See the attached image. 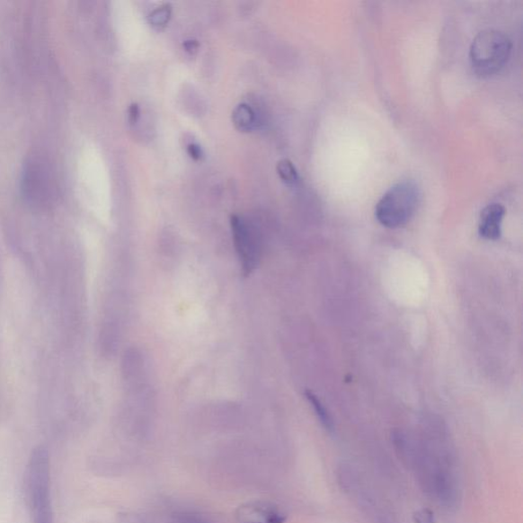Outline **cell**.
Returning a JSON list of instances; mask_svg holds the SVG:
<instances>
[{"instance_id": "9a60e30c", "label": "cell", "mask_w": 523, "mask_h": 523, "mask_svg": "<svg viewBox=\"0 0 523 523\" xmlns=\"http://www.w3.org/2000/svg\"><path fill=\"white\" fill-rule=\"evenodd\" d=\"M178 523H208L203 519L198 517L194 514H183L181 519H179Z\"/></svg>"}, {"instance_id": "3957f363", "label": "cell", "mask_w": 523, "mask_h": 523, "mask_svg": "<svg viewBox=\"0 0 523 523\" xmlns=\"http://www.w3.org/2000/svg\"><path fill=\"white\" fill-rule=\"evenodd\" d=\"M420 200L421 191L414 182H399L378 201L377 219L387 228L404 226L415 214Z\"/></svg>"}, {"instance_id": "7a4b0ae2", "label": "cell", "mask_w": 523, "mask_h": 523, "mask_svg": "<svg viewBox=\"0 0 523 523\" xmlns=\"http://www.w3.org/2000/svg\"><path fill=\"white\" fill-rule=\"evenodd\" d=\"M511 50L510 37L498 30H485L475 37L470 48V62L477 75L490 77L504 68Z\"/></svg>"}, {"instance_id": "5b68a950", "label": "cell", "mask_w": 523, "mask_h": 523, "mask_svg": "<svg viewBox=\"0 0 523 523\" xmlns=\"http://www.w3.org/2000/svg\"><path fill=\"white\" fill-rule=\"evenodd\" d=\"M24 194L34 205H47L52 196V182L49 170L40 162H31L23 179Z\"/></svg>"}, {"instance_id": "5bb4252c", "label": "cell", "mask_w": 523, "mask_h": 523, "mask_svg": "<svg viewBox=\"0 0 523 523\" xmlns=\"http://www.w3.org/2000/svg\"><path fill=\"white\" fill-rule=\"evenodd\" d=\"M188 153L191 158L194 161H199L201 159V156H203V151H201L200 146L196 144H191L188 146Z\"/></svg>"}, {"instance_id": "30bf717a", "label": "cell", "mask_w": 523, "mask_h": 523, "mask_svg": "<svg viewBox=\"0 0 523 523\" xmlns=\"http://www.w3.org/2000/svg\"><path fill=\"white\" fill-rule=\"evenodd\" d=\"M278 173L281 181L288 185H295L298 182V173L294 164L289 160H281L278 164Z\"/></svg>"}, {"instance_id": "7c38bea8", "label": "cell", "mask_w": 523, "mask_h": 523, "mask_svg": "<svg viewBox=\"0 0 523 523\" xmlns=\"http://www.w3.org/2000/svg\"><path fill=\"white\" fill-rule=\"evenodd\" d=\"M415 523H435V517L430 510H421L414 514Z\"/></svg>"}, {"instance_id": "ba28073f", "label": "cell", "mask_w": 523, "mask_h": 523, "mask_svg": "<svg viewBox=\"0 0 523 523\" xmlns=\"http://www.w3.org/2000/svg\"><path fill=\"white\" fill-rule=\"evenodd\" d=\"M233 121L236 129L242 132H251L258 125L255 111L246 103H239L234 110Z\"/></svg>"}, {"instance_id": "9c48e42d", "label": "cell", "mask_w": 523, "mask_h": 523, "mask_svg": "<svg viewBox=\"0 0 523 523\" xmlns=\"http://www.w3.org/2000/svg\"><path fill=\"white\" fill-rule=\"evenodd\" d=\"M306 397H307L314 411H315L321 424H323L327 430L332 431L334 428L332 418L330 413L327 412V410L323 405V403H321L316 395L311 392H306Z\"/></svg>"}, {"instance_id": "8992f818", "label": "cell", "mask_w": 523, "mask_h": 523, "mask_svg": "<svg viewBox=\"0 0 523 523\" xmlns=\"http://www.w3.org/2000/svg\"><path fill=\"white\" fill-rule=\"evenodd\" d=\"M236 519L237 523H285L286 517L266 501H253L238 508Z\"/></svg>"}, {"instance_id": "6da1fadb", "label": "cell", "mask_w": 523, "mask_h": 523, "mask_svg": "<svg viewBox=\"0 0 523 523\" xmlns=\"http://www.w3.org/2000/svg\"><path fill=\"white\" fill-rule=\"evenodd\" d=\"M25 484L33 523H54L50 499V460L46 447L35 448L30 456Z\"/></svg>"}, {"instance_id": "277c9868", "label": "cell", "mask_w": 523, "mask_h": 523, "mask_svg": "<svg viewBox=\"0 0 523 523\" xmlns=\"http://www.w3.org/2000/svg\"><path fill=\"white\" fill-rule=\"evenodd\" d=\"M231 229H233L235 249L243 266V271L249 275L257 266L259 259L258 242L253 235L248 224L237 215L231 216Z\"/></svg>"}, {"instance_id": "4fadbf2b", "label": "cell", "mask_w": 523, "mask_h": 523, "mask_svg": "<svg viewBox=\"0 0 523 523\" xmlns=\"http://www.w3.org/2000/svg\"><path fill=\"white\" fill-rule=\"evenodd\" d=\"M140 117V110L137 103H132L129 110L130 124H136Z\"/></svg>"}, {"instance_id": "8fae6325", "label": "cell", "mask_w": 523, "mask_h": 523, "mask_svg": "<svg viewBox=\"0 0 523 523\" xmlns=\"http://www.w3.org/2000/svg\"><path fill=\"white\" fill-rule=\"evenodd\" d=\"M171 13L172 6L170 4L156 7V9L149 14V23L155 28L165 27L171 18Z\"/></svg>"}, {"instance_id": "2e32d148", "label": "cell", "mask_w": 523, "mask_h": 523, "mask_svg": "<svg viewBox=\"0 0 523 523\" xmlns=\"http://www.w3.org/2000/svg\"><path fill=\"white\" fill-rule=\"evenodd\" d=\"M183 47L186 51L190 52V54L193 55L199 50V44L197 40H186L183 43Z\"/></svg>"}, {"instance_id": "52a82bcc", "label": "cell", "mask_w": 523, "mask_h": 523, "mask_svg": "<svg viewBox=\"0 0 523 523\" xmlns=\"http://www.w3.org/2000/svg\"><path fill=\"white\" fill-rule=\"evenodd\" d=\"M505 208L500 204H492L483 208L481 215L478 233L488 241H498L502 235V222Z\"/></svg>"}]
</instances>
